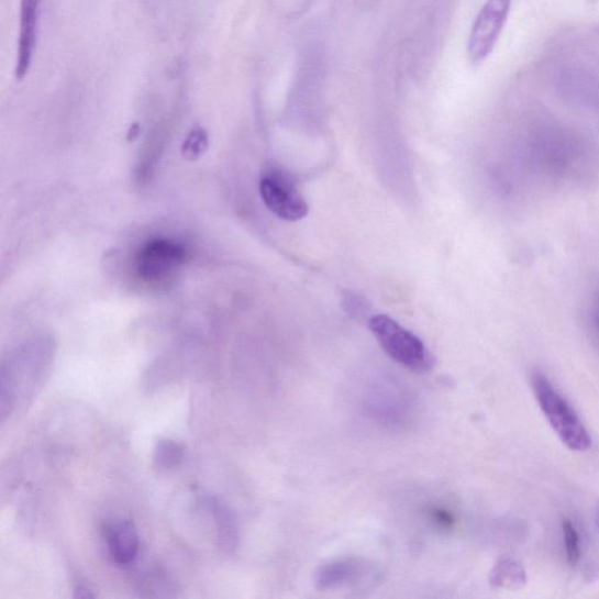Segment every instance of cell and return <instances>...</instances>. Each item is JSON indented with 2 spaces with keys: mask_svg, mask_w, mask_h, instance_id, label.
<instances>
[{
  "mask_svg": "<svg viewBox=\"0 0 599 599\" xmlns=\"http://www.w3.org/2000/svg\"><path fill=\"white\" fill-rule=\"evenodd\" d=\"M489 579L497 589L515 591L528 585L529 576L519 561L502 556L497 561Z\"/></svg>",
  "mask_w": 599,
  "mask_h": 599,
  "instance_id": "cell-9",
  "label": "cell"
},
{
  "mask_svg": "<svg viewBox=\"0 0 599 599\" xmlns=\"http://www.w3.org/2000/svg\"><path fill=\"white\" fill-rule=\"evenodd\" d=\"M512 0H487L479 11L468 38V58L472 65H480L493 53L508 15Z\"/></svg>",
  "mask_w": 599,
  "mask_h": 599,
  "instance_id": "cell-3",
  "label": "cell"
},
{
  "mask_svg": "<svg viewBox=\"0 0 599 599\" xmlns=\"http://www.w3.org/2000/svg\"><path fill=\"white\" fill-rule=\"evenodd\" d=\"M187 251L170 240H155L145 244L137 256L136 269L149 282L166 280L185 264Z\"/></svg>",
  "mask_w": 599,
  "mask_h": 599,
  "instance_id": "cell-5",
  "label": "cell"
},
{
  "mask_svg": "<svg viewBox=\"0 0 599 599\" xmlns=\"http://www.w3.org/2000/svg\"><path fill=\"white\" fill-rule=\"evenodd\" d=\"M106 539L109 554L115 564L120 566L133 564L140 551V539L131 520H118L109 524Z\"/></svg>",
  "mask_w": 599,
  "mask_h": 599,
  "instance_id": "cell-7",
  "label": "cell"
},
{
  "mask_svg": "<svg viewBox=\"0 0 599 599\" xmlns=\"http://www.w3.org/2000/svg\"><path fill=\"white\" fill-rule=\"evenodd\" d=\"M206 144V134L202 131H193L185 145L186 154L197 155L204 151Z\"/></svg>",
  "mask_w": 599,
  "mask_h": 599,
  "instance_id": "cell-14",
  "label": "cell"
},
{
  "mask_svg": "<svg viewBox=\"0 0 599 599\" xmlns=\"http://www.w3.org/2000/svg\"><path fill=\"white\" fill-rule=\"evenodd\" d=\"M42 0H21L20 40H18L15 77L23 79L32 64L38 30Z\"/></svg>",
  "mask_w": 599,
  "mask_h": 599,
  "instance_id": "cell-6",
  "label": "cell"
},
{
  "mask_svg": "<svg viewBox=\"0 0 599 599\" xmlns=\"http://www.w3.org/2000/svg\"><path fill=\"white\" fill-rule=\"evenodd\" d=\"M532 386L536 401L559 441L572 451H588L591 437L565 397L542 374L533 375Z\"/></svg>",
  "mask_w": 599,
  "mask_h": 599,
  "instance_id": "cell-1",
  "label": "cell"
},
{
  "mask_svg": "<svg viewBox=\"0 0 599 599\" xmlns=\"http://www.w3.org/2000/svg\"><path fill=\"white\" fill-rule=\"evenodd\" d=\"M213 515L218 525V534H220V542L225 550H231L235 543V523L229 508L218 500H212Z\"/></svg>",
  "mask_w": 599,
  "mask_h": 599,
  "instance_id": "cell-11",
  "label": "cell"
},
{
  "mask_svg": "<svg viewBox=\"0 0 599 599\" xmlns=\"http://www.w3.org/2000/svg\"><path fill=\"white\" fill-rule=\"evenodd\" d=\"M344 307H346V311L353 317L366 315L368 311L366 299L353 293L344 297Z\"/></svg>",
  "mask_w": 599,
  "mask_h": 599,
  "instance_id": "cell-13",
  "label": "cell"
},
{
  "mask_svg": "<svg viewBox=\"0 0 599 599\" xmlns=\"http://www.w3.org/2000/svg\"><path fill=\"white\" fill-rule=\"evenodd\" d=\"M366 572H368V567L360 559L335 561L317 570L315 584L321 590L336 589L356 583Z\"/></svg>",
  "mask_w": 599,
  "mask_h": 599,
  "instance_id": "cell-8",
  "label": "cell"
},
{
  "mask_svg": "<svg viewBox=\"0 0 599 599\" xmlns=\"http://www.w3.org/2000/svg\"><path fill=\"white\" fill-rule=\"evenodd\" d=\"M369 329L386 354L403 367L415 373L430 371L434 365L432 354L423 341L387 315H376Z\"/></svg>",
  "mask_w": 599,
  "mask_h": 599,
  "instance_id": "cell-2",
  "label": "cell"
},
{
  "mask_svg": "<svg viewBox=\"0 0 599 599\" xmlns=\"http://www.w3.org/2000/svg\"><path fill=\"white\" fill-rule=\"evenodd\" d=\"M597 325H598V331H599V308H598V312H597Z\"/></svg>",
  "mask_w": 599,
  "mask_h": 599,
  "instance_id": "cell-16",
  "label": "cell"
},
{
  "mask_svg": "<svg viewBox=\"0 0 599 599\" xmlns=\"http://www.w3.org/2000/svg\"><path fill=\"white\" fill-rule=\"evenodd\" d=\"M186 457V447L173 440H160L155 446L154 465L157 469L169 470L178 467Z\"/></svg>",
  "mask_w": 599,
  "mask_h": 599,
  "instance_id": "cell-10",
  "label": "cell"
},
{
  "mask_svg": "<svg viewBox=\"0 0 599 599\" xmlns=\"http://www.w3.org/2000/svg\"><path fill=\"white\" fill-rule=\"evenodd\" d=\"M75 597L77 598H93L95 594L90 592L85 586H78L75 589Z\"/></svg>",
  "mask_w": 599,
  "mask_h": 599,
  "instance_id": "cell-15",
  "label": "cell"
},
{
  "mask_svg": "<svg viewBox=\"0 0 599 599\" xmlns=\"http://www.w3.org/2000/svg\"><path fill=\"white\" fill-rule=\"evenodd\" d=\"M265 206L284 221L298 222L308 214V206L293 181L285 174L269 171L260 180Z\"/></svg>",
  "mask_w": 599,
  "mask_h": 599,
  "instance_id": "cell-4",
  "label": "cell"
},
{
  "mask_svg": "<svg viewBox=\"0 0 599 599\" xmlns=\"http://www.w3.org/2000/svg\"><path fill=\"white\" fill-rule=\"evenodd\" d=\"M562 531H564L566 558L568 565L575 568L580 558V539L574 522L570 519H565L562 522Z\"/></svg>",
  "mask_w": 599,
  "mask_h": 599,
  "instance_id": "cell-12",
  "label": "cell"
},
{
  "mask_svg": "<svg viewBox=\"0 0 599 599\" xmlns=\"http://www.w3.org/2000/svg\"><path fill=\"white\" fill-rule=\"evenodd\" d=\"M598 528H599V515H598Z\"/></svg>",
  "mask_w": 599,
  "mask_h": 599,
  "instance_id": "cell-17",
  "label": "cell"
}]
</instances>
